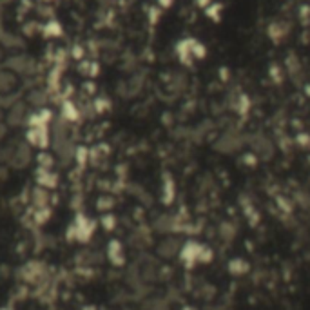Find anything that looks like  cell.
<instances>
[{"mask_svg":"<svg viewBox=\"0 0 310 310\" xmlns=\"http://www.w3.org/2000/svg\"><path fill=\"white\" fill-rule=\"evenodd\" d=\"M6 67L17 74H31L34 71V62L27 55H13L6 60Z\"/></svg>","mask_w":310,"mask_h":310,"instance_id":"3957f363","label":"cell"},{"mask_svg":"<svg viewBox=\"0 0 310 310\" xmlns=\"http://www.w3.org/2000/svg\"><path fill=\"white\" fill-rule=\"evenodd\" d=\"M62 33H64V27L56 18H49L42 26V34L46 38H58V36H62Z\"/></svg>","mask_w":310,"mask_h":310,"instance_id":"7c38bea8","label":"cell"},{"mask_svg":"<svg viewBox=\"0 0 310 310\" xmlns=\"http://www.w3.org/2000/svg\"><path fill=\"white\" fill-rule=\"evenodd\" d=\"M158 4L162 6V8H169V6L172 4V0H158Z\"/></svg>","mask_w":310,"mask_h":310,"instance_id":"603a6c76","label":"cell"},{"mask_svg":"<svg viewBox=\"0 0 310 310\" xmlns=\"http://www.w3.org/2000/svg\"><path fill=\"white\" fill-rule=\"evenodd\" d=\"M100 223H102V227L105 228V230H112L114 225H117V218H114L112 214H103Z\"/></svg>","mask_w":310,"mask_h":310,"instance_id":"ac0fdd59","label":"cell"},{"mask_svg":"<svg viewBox=\"0 0 310 310\" xmlns=\"http://www.w3.org/2000/svg\"><path fill=\"white\" fill-rule=\"evenodd\" d=\"M71 56H73L74 60H82V58H84V49L80 48V46H73V49H71Z\"/></svg>","mask_w":310,"mask_h":310,"instance_id":"44dd1931","label":"cell"},{"mask_svg":"<svg viewBox=\"0 0 310 310\" xmlns=\"http://www.w3.org/2000/svg\"><path fill=\"white\" fill-rule=\"evenodd\" d=\"M26 142L31 147L36 149H48L49 142H51V134H49L48 125H36V127H27L26 131Z\"/></svg>","mask_w":310,"mask_h":310,"instance_id":"7a4b0ae2","label":"cell"},{"mask_svg":"<svg viewBox=\"0 0 310 310\" xmlns=\"http://www.w3.org/2000/svg\"><path fill=\"white\" fill-rule=\"evenodd\" d=\"M89 154L91 152L87 151L86 147H76V151H74V162H76L78 165H84L87 162V160H89Z\"/></svg>","mask_w":310,"mask_h":310,"instance_id":"e0dca14e","label":"cell"},{"mask_svg":"<svg viewBox=\"0 0 310 310\" xmlns=\"http://www.w3.org/2000/svg\"><path fill=\"white\" fill-rule=\"evenodd\" d=\"M0 310H13V308H11V306H2Z\"/></svg>","mask_w":310,"mask_h":310,"instance_id":"d4e9b609","label":"cell"},{"mask_svg":"<svg viewBox=\"0 0 310 310\" xmlns=\"http://www.w3.org/2000/svg\"><path fill=\"white\" fill-rule=\"evenodd\" d=\"M96 228V221L91 220L86 214H76L73 223L67 227L65 232V240L67 241H80V243H87L93 238Z\"/></svg>","mask_w":310,"mask_h":310,"instance_id":"6da1fadb","label":"cell"},{"mask_svg":"<svg viewBox=\"0 0 310 310\" xmlns=\"http://www.w3.org/2000/svg\"><path fill=\"white\" fill-rule=\"evenodd\" d=\"M109 107V102L105 98H96V102H95V109H96V112H103L105 109Z\"/></svg>","mask_w":310,"mask_h":310,"instance_id":"ffe728a7","label":"cell"},{"mask_svg":"<svg viewBox=\"0 0 310 310\" xmlns=\"http://www.w3.org/2000/svg\"><path fill=\"white\" fill-rule=\"evenodd\" d=\"M29 162H31V145L27 142L17 143L13 147V154H11L8 164L15 169H24L29 165Z\"/></svg>","mask_w":310,"mask_h":310,"instance_id":"277c9868","label":"cell"},{"mask_svg":"<svg viewBox=\"0 0 310 310\" xmlns=\"http://www.w3.org/2000/svg\"><path fill=\"white\" fill-rule=\"evenodd\" d=\"M111 207H112L111 198H98V202H96V209L98 211H109Z\"/></svg>","mask_w":310,"mask_h":310,"instance_id":"d6986e66","label":"cell"},{"mask_svg":"<svg viewBox=\"0 0 310 310\" xmlns=\"http://www.w3.org/2000/svg\"><path fill=\"white\" fill-rule=\"evenodd\" d=\"M36 164H38L40 169H53L55 158H53V154H49V152L40 151L38 154H36Z\"/></svg>","mask_w":310,"mask_h":310,"instance_id":"5bb4252c","label":"cell"},{"mask_svg":"<svg viewBox=\"0 0 310 310\" xmlns=\"http://www.w3.org/2000/svg\"><path fill=\"white\" fill-rule=\"evenodd\" d=\"M60 117L65 122H69V124H74V122L80 120V111H78V107L71 100H64L60 107Z\"/></svg>","mask_w":310,"mask_h":310,"instance_id":"30bf717a","label":"cell"},{"mask_svg":"<svg viewBox=\"0 0 310 310\" xmlns=\"http://www.w3.org/2000/svg\"><path fill=\"white\" fill-rule=\"evenodd\" d=\"M53 122V111L48 107H40L34 112H29L26 125L27 127H36V125H49Z\"/></svg>","mask_w":310,"mask_h":310,"instance_id":"52a82bcc","label":"cell"},{"mask_svg":"<svg viewBox=\"0 0 310 310\" xmlns=\"http://www.w3.org/2000/svg\"><path fill=\"white\" fill-rule=\"evenodd\" d=\"M49 216H51V209L49 207H42V209H36L34 211V221L36 223H46L49 220Z\"/></svg>","mask_w":310,"mask_h":310,"instance_id":"2e32d148","label":"cell"},{"mask_svg":"<svg viewBox=\"0 0 310 310\" xmlns=\"http://www.w3.org/2000/svg\"><path fill=\"white\" fill-rule=\"evenodd\" d=\"M34 180H36V185L46 187V189H55L58 185V176L56 172H53V169H36V174H34Z\"/></svg>","mask_w":310,"mask_h":310,"instance_id":"ba28073f","label":"cell"},{"mask_svg":"<svg viewBox=\"0 0 310 310\" xmlns=\"http://www.w3.org/2000/svg\"><path fill=\"white\" fill-rule=\"evenodd\" d=\"M6 134H8V124H2V122H0V142L6 138Z\"/></svg>","mask_w":310,"mask_h":310,"instance_id":"7402d4cb","label":"cell"},{"mask_svg":"<svg viewBox=\"0 0 310 310\" xmlns=\"http://www.w3.org/2000/svg\"><path fill=\"white\" fill-rule=\"evenodd\" d=\"M27 117V107L24 102H13L9 105V111L6 114V124L8 125H13V127H20V125H26Z\"/></svg>","mask_w":310,"mask_h":310,"instance_id":"5b68a950","label":"cell"},{"mask_svg":"<svg viewBox=\"0 0 310 310\" xmlns=\"http://www.w3.org/2000/svg\"><path fill=\"white\" fill-rule=\"evenodd\" d=\"M49 189H46V187H40L36 185L33 189V192H31V200H33V205L34 209H42V207H48L49 205Z\"/></svg>","mask_w":310,"mask_h":310,"instance_id":"8fae6325","label":"cell"},{"mask_svg":"<svg viewBox=\"0 0 310 310\" xmlns=\"http://www.w3.org/2000/svg\"><path fill=\"white\" fill-rule=\"evenodd\" d=\"M107 258L109 261L114 265V267H122L125 263V254H124V247L118 240H111L107 245Z\"/></svg>","mask_w":310,"mask_h":310,"instance_id":"9c48e42d","label":"cell"},{"mask_svg":"<svg viewBox=\"0 0 310 310\" xmlns=\"http://www.w3.org/2000/svg\"><path fill=\"white\" fill-rule=\"evenodd\" d=\"M80 73L86 76H96L98 74V64L91 60H82L80 62Z\"/></svg>","mask_w":310,"mask_h":310,"instance_id":"9a60e30c","label":"cell"},{"mask_svg":"<svg viewBox=\"0 0 310 310\" xmlns=\"http://www.w3.org/2000/svg\"><path fill=\"white\" fill-rule=\"evenodd\" d=\"M84 310H96L95 306H84Z\"/></svg>","mask_w":310,"mask_h":310,"instance_id":"cb8c5ba5","label":"cell"},{"mask_svg":"<svg viewBox=\"0 0 310 310\" xmlns=\"http://www.w3.org/2000/svg\"><path fill=\"white\" fill-rule=\"evenodd\" d=\"M27 103L36 109L46 107V103H48V93L42 89H33L29 95H27Z\"/></svg>","mask_w":310,"mask_h":310,"instance_id":"4fadbf2b","label":"cell"},{"mask_svg":"<svg viewBox=\"0 0 310 310\" xmlns=\"http://www.w3.org/2000/svg\"><path fill=\"white\" fill-rule=\"evenodd\" d=\"M17 84H18L17 73H13V71L8 67L0 69V95H9V93H13Z\"/></svg>","mask_w":310,"mask_h":310,"instance_id":"8992f818","label":"cell"}]
</instances>
